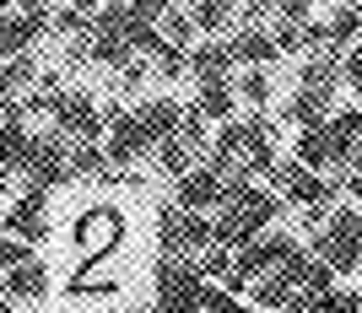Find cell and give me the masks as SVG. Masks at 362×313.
<instances>
[{"label": "cell", "instance_id": "cell-1", "mask_svg": "<svg viewBox=\"0 0 362 313\" xmlns=\"http://www.w3.org/2000/svg\"><path fill=\"white\" fill-rule=\"evenodd\" d=\"M281 194L276 189H259V184H243V179H227L222 194V211H216V249H249L259 232H271V222L281 216Z\"/></svg>", "mask_w": 362, "mask_h": 313}, {"label": "cell", "instance_id": "cell-2", "mask_svg": "<svg viewBox=\"0 0 362 313\" xmlns=\"http://www.w3.org/2000/svg\"><path fill=\"white\" fill-rule=\"evenodd\" d=\"M314 259L330 265L335 276L362 270V211L357 206H335L330 216L314 227Z\"/></svg>", "mask_w": 362, "mask_h": 313}, {"label": "cell", "instance_id": "cell-3", "mask_svg": "<svg viewBox=\"0 0 362 313\" xmlns=\"http://www.w3.org/2000/svg\"><path fill=\"white\" fill-rule=\"evenodd\" d=\"M200 308H206V297H200L195 265L163 259V265H157V313H200Z\"/></svg>", "mask_w": 362, "mask_h": 313}, {"label": "cell", "instance_id": "cell-4", "mask_svg": "<svg viewBox=\"0 0 362 313\" xmlns=\"http://www.w3.org/2000/svg\"><path fill=\"white\" fill-rule=\"evenodd\" d=\"M44 108L60 119V130L81 135V141H98V135H103V119H98V108H92L87 92H60V98H44Z\"/></svg>", "mask_w": 362, "mask_h": 313}, {"label": "cell", "instance_id": "cell-5", "mask_svg": "<svg viewBox=\"0 0 362 313\" xmlns=\"http://www.w3.org/2000/svg\"><path fill=\"white\" fill-rule=\"evenodd\" d=\"M222 194H227V179L216 173V167L200 163L189 179H179V211H195V216H206V211H222Z\"/></svg>", "mask_w": 362, "mask_h": 313}, {"label": "cell", "instance_id": "cell-6", "mask_svg": "<svg viewBox=\"0 0 362 313\" xmlns=\"http://www.w3.org/2000/svg\"><path fill=\"white\" fill-rule=\"evenodd\" d=\"M184 114H189V108H184L179 98H151V103L136 108V124H141V135L151 141V151L163 146V141H173V135H179Z\"/></svg>", "mask_w": 362, "mask_h": 313}, {"label": "cell", "instance_id": "cell-7", "mask_svg": "<svg viewBox=\"0 0 362 313\" xmlns=\"http://www.w3.org/2000/svg\"><path fill=\"white\" fill-rule=\"evenodd\" d=\"M141 151H151V141L141 135L136 114H114V119H108V151H103V157H108L114 167H130Z\"/></svg>", "mask_w": 362, "mask_h": 313}, {"label": "cell", "instance_id": "cell-8", "mask_svg": "<svg viewBox=\"0 0 362 313\" xmlns=\"http://www.w3.org/2000/svg\"><path fill=\"white\" fill-rule=\"evenodd\" d=\"M49 22H54V16H49V11H22V16H0V65H6V60H16V54H22V49H28L33 38H38V33L49 28Z\"/></svg>", "mask_w": 362, "mask_h": 313}, {"label": "cell", "instance_id": "cell-9", "mask_svg": "<svg viewBox=\"0 0 362 313\" xmlns=\"http://www.w3.org/2000/svg\"><path fill=\"white\" fill-rule=\"evenodd\" d=\"M325 135H330V167H346V173H351V151H357V141H362V108H341V114H330Z\"/></svg>", "mask_w": 362, "mask_h": 313}, {"label": "cell", "instance_id": "cell-10", "mask_svg": "<svg viewBox=\"0 0 362 313\" xmlns=\"http://www.w3.org/2000/svg\"><path fill=\"white\" fill-rule=\"evenodd\" d=\"M119 232H124L119 211H92V216H81V227H76V243L87 249V259H98V254H108L119 243Z\"/></svg>", "mask_w": 362, "mask_h": 313}, {"label": "cell", "instance_id": "cell-11", "mask_svg": "<svg viewBox=\"0 0 362 313\" xmlns=\"http://www.w3.org/2000/svg\"><path fill=\"white\" fill-rule=\"evenodd\" d=\"M44 232H49V222H44V194L28 189V194H22V206L6 216V238H16V243H38Z\"/></svg>", "mask_w": 362, "mask_h": 313}, {"label": "cell", "instance_id": "cell-12", "mask_svg": "<svg viewBox=\"0 0 362 313\" xmlns=\"http://www.w3.org/2000/svg\"><path fill=\"white\" fill-rule=\"evenodd\" d=\"M233 103H238L233 81H200V92H195V114H200V119L233 124Z\"/></svg>", "mask_w": 362, "mask_h": 313}, {"label": "cell", "instance_id": "cell-13", "mask_svg": "<svg viewBox=\"0 0 362 313\" xmlns=\"http://www.w3.org/2000/svg\"><path fill=\"white\" fill-rule=\"evenodd\" d=\"M44 292H49V270L38 265V259L6 270V297L11 302H33V297H44Z\"/></svg>", "mask_w": 362, "mask_h": 313}, {"label": "cell", "instance_id": "cell-14", "mask_svg": "<svg viewBox=\"0 0 362 313\" xmlns=\"http://www.w3.org/2000/svg\"><path fill=\"white\" fill-rule=\"evenodd\" d=\"M292 163L308 167V173H325V167H330V135H325V124H319V130H298Z\"/></svg>", "mask_w": 362, "mask_h": 313}, {"label": "cell", "instance_id": "cell-15", "mask_svg": "<svg viewBox=\"0 0 362 313\" xmlns=\"http://www.w3.org/2000/svg\"><path fill=\"white\" fill-rule=\"evenodd\" d=\"M233 92H238L249 108H265V103H271V71H238Z\"/></svg>", "mask_w": 362, "mask_h": 313}, {"label": "cell", "instance_id": "cell-16", "mask_svg": "<svg viewBox=\"0 0 362 313\" xmlns=\"http://www.w3.org/2000/svg\"><path fill=\"white\" fill-rule=\"evenodd\" d=\"M249 297H255V308H276V313H281V308H287V297H292V286H287V281H281V276L271 270L265 281H255V286H249Z\"/></svg>", "mask_w": 362, "mask_h": 313}, {"label": "cell", "instance_id": "cell-17", "mask_svg": "<svg viewBox=\"0 0 362 313\" xmlns=\"http://www.w3.org/2000/svg\"><path fill=\"white\" fill-rule=\"evenodd\" d=\"M33 81V54H16V60H6L0 65V103L11 98V92H22Z\"/></svg>", "mask_w": 362, "mask_h": 313}, {"label": "cell", "instance_id": "cell-18", "mask_svg": "<svg viewBox=\"0 0 362 313\" xmlns=\"http://www.w3.org/2000/svg\"><path fill=\"white\" fill-rule=\"evenodd\" d=\"M308 313H362V292H346V286H335L330 297L308 302Z\"/></svg>", "mask_w": 362, "mask_h": 313}, {"label": "cell", "instance_id": "cell-19", "mask_svg": "<svg viewBox=\"0 0 362 313\" xmlns=\"http://www.w3.org/2000/svg\"><path fill=\"white\" fill-rule=\"evenodd\" d=\"M189 22L200 33H222V28H233V6H189Z\"/></svg>", "mask_w": 362, "mask_h": 313}, {"label": "cell", "instance_id": "cell-20", "mask_svg": "<svg viewBox=\"0 0 362 313\" xmlns=\"http://www.w3.org/2000/svg\"><path fill=\"white\" fill-rule=\"evenodd\" d=\"M341 81L357 92V108H362V38L346 49V60H341Z\"/></svg>", "mask_w": 362, "mask_h": 313}, {"label": "cell", "instance_id": "cell-21", "mask_svg": "<svg viewBox=\"0 0 362 313\" xmlns=\"http://www.w3.org/2000/svg\"><path fill=\"white\" fill-rule=\"evenodd\" d=\"M16 265H28V243H16V238H6V232H0V276H6V270H16Z\"/></svg>", "mask_w": 362, "mask_h": 313}, {"label": "cell", "instance_id": "cell-22", "mask_svg": "<svg viewBox=\"0 0 362 313\" xmlns=\"http://www.w3.org/2000/svg\"><path fill=\"white\" fill-rule=\"evenodd\" d=\"M6 184H11V167H6V163H0V189H6Z\"/></svg>", "mask_w": 362, "mask_h": 313}]
</instances>
